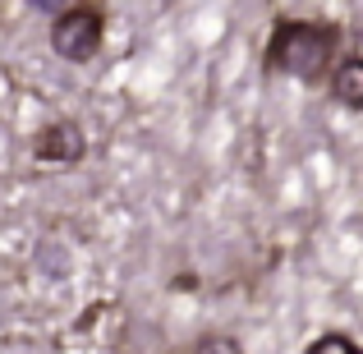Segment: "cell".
Instances as JSON below:
<instances>
[{"label":"cell","mask_w":363,"mask_h":354,"mask_svg":"<svg viewBox=\"0 0 363 354\" xmlns=\"http://www.w3.org/2000/svg\"><path fill=\"white\" fill-rule=\"evenodd\" d=\"M336 46V28L331 23H313V18H281L267 46V60L276 70L294 74V79H318L331 60Z\"/></svg>","instance_id":"1"},{"label":"cell","mask_w":363,"mask_h":354,"mask_svg":"<svg viewBox=\"0 0 363 354\" xmlns=\"http://www.w3.org/2000/svg\"><path fill=\"white\" fill-rule=\"evenodd\" d=\"M51 46H55V55H65V60H92V55L101 51V14L88 9V5L65 9V14L55 18V28H51Z\"/></svg>","instance_id":"2"},{"label":"cell","mask_w":363,"mask_h":354,"mask_svg":"<svg viewBox=\"0 0 363 354\" xmlns=\"http://www.w3.org/2000/svg\"><path fill=\"white\" fill-rule=\"evenodd\" d=\"M37 157L42 161H79L83 157V133L74 124H51L37 138Z\"/></svg>","instance_id":"3"},{"label":"cell","mask_w":363,"mask_h":354,"mask_svg":"<svg viewBox=\"0 0 363 354\" xmlns=\"http://www.w3.org/2000/svg\"><path fill=\"white\" fill-rule=\"evenodd\" d=\"M336 97L345 106H363V65L359 60H345L336 70Z\"/></svg>","instance_id":"4"},{"label":"cell","mask_w":363,"mask_h":354,"mask_svg":"<svg viewBox=\"0 0 363 354\" xmlns=\"http://www.w3.org/2000/svg\"><path fill=\"white\" fill-rule=\"evenodd\" d=\"M308 354H359V345L350 336H340V331H327L322 341H313Z\"/></svg>","instance_id":"5"},{"label":"cell","mask_w":363,"mask_h":354,"mask_svg":"<svg viewBox=\"0 0 363 354\" xmlns=\"http://www.w3.org/2000/svg\"><path fill=\"white\" fill-rule=\"evenodd\" d=\"M194 354H244V350H240L235 336H207V341H198Z\"/></svg>","instance_id":"6"}]
</instances>
